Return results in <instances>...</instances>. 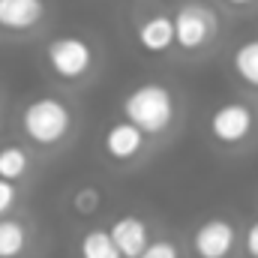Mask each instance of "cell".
Returning <instances> with one entry per match:
<instances>
[{
    "mask_svg": "<svg viewBox=\"0 0 258 258\" xmlns=\"http://www.w3.org/2000/svg\"><path fill=\"white\" fill-rule=\"evenodd\" d=\"M105 228H108L114 246L120 249L123 258H141V252H144V249L150 246V240H153L147 219H141L138 213H120V216H114Z\"/></svg>",
    "mask_w": 258,
    "mask_h": 258,
    "instance_id": "9",
    "label": "cell"
},
{
    "mask_svg": "<svg viewBox=\"0 0 258 258\" xmlns=\"http://www.w3.org/2000/svg\"><path fill=\"white\" fill-rule=\"evenodd\" d=\"M192 252L198 258H231L237 249V225L228 216H207L195 225Z\"/></svg>",
    "mask_w": 258,
    "mask_h": 258,
    "instance_id": "7",
    "label": "cell"
},
{
    "mask_svg": "<svg viewBox=\"0 0 258 258\" xmlns=\"http://www.w3.org/2000/svg\"><path fill=\"white\" fill-rule=\"evenodd\" d=\"M75 108L57 93L30 96L21 105L18 129L33 150H60L75 132Z\"/></svg>",
    "mask_w": 258,
    "mask_h": 258,
    "instance_id": "2",
    "label": "cell"
},
{
    "mask_svg": "<svg viewBox=\"0 0 258 258\" xmlns=\"http://www.w3.org/2000/svg\"><path fill=\"white\" fill-rule=\"evenodd\" d=\"M228 9H252V6H258V0H222Z\"/></svg>",
    "mask_w": 258,
    "mask_h": 258,
    "instance_id": "19",
    "label": "cell"
},
{
    "mask_svg": "<svg viewBox=\"0 0 258 258\" xmlns=\"http://www.w3.org/2000/svg\"><path fill=\"white\" fill-rule=\"evenodd\" d=\"M45 63L63 84H84L96 69V48L81 33H60L45 42Z\"/></svg>",
    "mask_w": 258,
    "mask_h": 258,
    "instance_id": "3",
    "label": "cell"
},
{
    "mask_svg": "<svg viewBox=\"0 0 258 258\" xmlns=\"http://www.w3.org/2000/svg\"><path fill=\"white\" fill-rule=\"evenodd\" d=\"M180 93L165 81H138L120 99V117L135 123L150 141L171 135L180 123Z\"/></svg>",
    "mask_w": 258,
    "mask_h": 258,
    "instance_id": "1",
    "label": "cell"
},
{
    "mask_svg": "<svg viewBox=\"0 0 258 258\" xmlns=\"http://www.w3.org/2000/svg\"><path fill=\"white\" fill-rule=\"evenodd\" d=\"M18 201H21V189H18V183L0 180V219L12 216V210L18 207Z\"/></svg>",
    "mask_w": 258,
    "mask_h": 258,
    "instance_id": "17",
    "label": "cell"
},
{
    "mask_svg": "<svg viewBox=\"0 0 258 258\" xmlns=\"http://www.w3.org/2000/svg\"><path fill=\"white\" fill-rule=\"evenodd\" d=\"M78 258H123L108 228H87L78 237Z\"/></svg>",
    "mask_w": 258,
    "mask_h": 258,
    "instance_id": "14",
    "label": "cell"
},
{
    "mask_svg": "<svg viewBox=\"0 0 258 258\" xmlns=\"http://www.w3.org/2000/svg\"><path fill=\"white\" fill-rule=\"evenodd\" d=\"M243 252L249 258H258V219L246 228V234H243Z\"/></svg>",
    "mask_w": 258,
    "mask_h": 258,
    "instance_id": "18",
    "label": "cell"
},
{
    "mask_svg": "<svg viewBox=\"0 0 258 258\" xmlns=\"http://www.w3.org/2000/svg\"><path fill=\"white\" fill-rule=\"evenodd\" d=\"M147 150H150V138L135 126V123L123 120V117L111 120V123L105 126V132H102V153H105L111 162H117V165H132V162H138Z\"/></svg>",
    "mask_w": 258,
    "mask_h": 258,
    "instance_id": "8",
    "label": "cell"
},
{
    "mask_svg": "<svg viewBox=\"0 0 258 258\" xmlns=\"http://www.w3.org/2000/svg\"><path fill=\"white\" fill-rule=\"evenodd\" d=\"M174 33L180 54H204L219 39V12L204 0H180L174 6Z\"/></svg>",
    "mask_w": 258,
    "mask_h": 258,
    "instance_id": "4",
    "label": "cell"
},
{
    "mask_svg": "<svg viewBox=\"0 0 258 258\" xmlns=\"http://www.w3.org/2000/svg\"><path fill=\"white\" fill-rule=\"evenodd\" d=\"M258 129V117L249 102H222L210 111L207 117V135L225 147V150H240L252 141Z\"/></svg>",
    "mask_w": 258,
    "mask_h": 258,
    "instance_id": "5",
    "label": "cell"
},
{
    "mask_svg": "<svg viewBox=\"0 0 258 258\" xmlns=\"http://www.w3.org/2000/svg\"><path fill=\"white\" fill-rule=\"evenodd\" d=\"M141 258H183V252L171 237H153L150 246L141 252Z\"/></svg>",
    "mask_w": 258,
    "mask_h": 258,
    "instance_id": "16",
    "label": "cell"
},
{
    "mask_svg": "<svg viewBox=\"0 0 258 258\" xmlns=\"http://www.w3.org/2000/svg\"><path fill=\"white\" fill-rule=\"evenodd\" d=\"M99 204H102V192H99V186H93V183H81V186L72 192V210L81 213V216L96 213Z\"/></svg>",
    "mask_w": 258,
    "mask_h": 258,
    "instance_id": "15",
    "label": "cell"
},
{
    "mask_svg": "<svg viewBox=\"0 0 258 258\" xmlns=\"http://www.w3.org/2000/svg\"><path fill=\"white\" fill-rule=\"evenodd\" d=\"M33 171V153L30 147L18 144V141H6L0 144V180L9 183H24Z\"/></svg>",
    "mask_w": 258,
    "mask_h": 258,
    "instance_id": "12",
    "label": "cell"
},
{
    "mask_svg": "<svg viewBox=\"0 0 258 258\" xmlns=\"http://www.w3.org/2000/svg\"><path fill=\"white\" fill-rule=\"evenodd\" d=\"M33 246V228L18 219V216H6L0 219V258H27Z\"/></svg>",
    "mask_w": 258,
    "mask_h": 258,
    "instance_id": "11",
    "label": "cell"
},
{
    "mask_svg": "<svg viewBox=\"0 0 258 258\" xmlns=\"http://www.w3.org/2000/svg\"><path fill=\"white\" fill-rule=\"evenodd\" d=\"M132 39H135L138 51H144L147 57H168L171 51H177L174 12H165L162 6L147 9L144 15L135 18Z\"/></svg>",
    "mask_w": 258,
    "mask_h": 258,
    "instance_id": "6",
    "label": "cell"
},
{
    "mask_svg": "<svg viewBox=\"0 0 258 258\" xmlns=\"http://www.w3.org/2000/svg\"><path fill=\"white\" fill-rule=\"evenodd\" d=\"M48 15L45 0H0V30L3 33H30Z\"/></svg>",
    "mask_w": 258,
    "mask_h": 258,
    "instance_id": "10",
    "label": "cell"
},
{
    "mask_svg": "<svg viewBox=\"0 0 258 258\" xmlns=\"http://www.w3.org/2000/svg\"><path fill=\"white\" fill-rule=\"evenodd\" d=\"M231 72L234 78L249 87V90H258V36H249V39H240L234 48H231Z\"/></svg>",
    "mask_w": 258,
    "mask_h": 258,
    "instance_id": "13",
    "label": "cell"
}]
</instances>
